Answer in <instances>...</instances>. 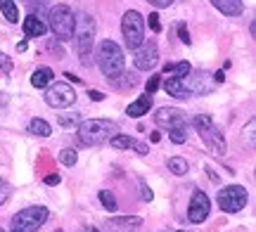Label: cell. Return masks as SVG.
<instances>
[{
    "label": "cell",
    "mask_w": 256,
    "mask_h": 232,
    "mask_svg": "<svg viewBox=\"0 0 256 232\" xmlns=\"http://www.w3.org/2000/svg\"><path fill=\"white\" fill-rule=\"evenodd\" d=\"M74 43H76V52L81 57L83 66H90L92 55V40H95V19L90 14H76L74 17Z\"/></svg>",
    "instance_id": "obj_1"
},
{
    "label": "cell",
    "mask_w": 256,
    "mask_h": 232,
    "mask_svg": "<svg viewBox=\"0 0 256 232\" xmlns=\"http://www.w3.org/2000/svg\"><path fill=\"white\" fill-rule=\"evenodd\" d=\"M119 133V123L110 119H88L78 123V138L83 145H104Z\"/></svg>",
    "instance_id": "obj_2"
},
{
    "label": "cell",
    "mask_w": 256,
    "mask_h": 232,
    "mask_svg": "<svg viewBox=\"0 0 256 232\" xmlns=\"http://www.w3.org/2000/svg\"><path fill=\"white\" fill-rule=\"evenodd\" d=\"M98 64H100L102 74L107 76V81H114L116 76L124 74V66H126L124 50L114 40H102L98 47Z\"/></svg>",
    "instance_id": "obj_3"
},
{
    "label": "cell",
    "mask_w": 256,
    "mask_h": 232,
    "mask_svg": "<svg viewBox=\"0 0 256 232\" xmlns=\"http://www.w3.org/2000/svg\"><path fill=\"white\" fill-rule=\"evenodd\" d=\"M194 128L200 133V138L204 140V145L216 154V157H223L228 152V142H226V135L216 128V123L211 121V116L206 114H197L194 116Z\"/></svg>",
    "instance_id": "obj_4"
},
{
    "label": "cell",
    "mask_w": 256,
    "mask_h": 232,
    "mask_svg": "<svg viewBox=\"0 0 256 232\" xmlns=\"http://www.w3.org/2000/svg\"><path fill=\"white\" fill-rule=\"evenodd\" d=\"M121 33H124L128 50L140 47L142 40H145V17L138 9H128L124 19H121Z\"/></svg>",
    "instance_id": "obj_5"
},
{
    "label": "cell",
    "mask_w": 256,
    "mask_h": 232,
    "mask_svg": "<svg viewBox=\"0 0 256 232\" xmlns=\"http://www.w3.org/2000/svg\"><path fill=\"white\" fill-rule=\"evenodd\" d=\"M50 218V211L46 206H28L22 209L14 218H12V232H38L40 225Z\"/></svg>",
    "instance_id": "obj_6"
},
{
    "label": "cell",
    "mask_w": 256,
    "mask_h": 232,
    "mask_svg": "<svg viewBox=\"0 0 256 232\" xmlns=\"http://www.w3.org/2000/svg\"><path fill=\"white\" fill-rule=\"evenodd\" d=\"M48 19H50V28L60 40H69L74 36V12L69 5H55L48 9Z\"/></svg>",
    "instance_id": "obj_7"
},
{
    "label": "cell",
    "mask_w": 256,
    "mask_h": 232,
    "mask_svg": "<svg viewBox=\"0 0 256 232\" xmlns=\"http://www.w3.org/2000/svg\"><path fill=\"white\" fill-rule=\"evenodd\" d=\"M216 202H218V209L223 214H240L247 206L249 195L242 185H228V187H223V190H218Z\"/></svg>",
    "instance_id": "obj_8"
},
{
    "label": "cell",
    "mask_w": 256,
    "mask_h": 232,
    "mask_svg": "<svg viewBox=\"0 0 256 232\" xmlns=\"http://www.w3.org/2000/svg\"><path fill=\"white\" fill-rule=\"evenodd\" d=\"M46 102L52 109H66L76 102V90L69 83H50L46 88Z\"/></svg>",
    "instance_id": "obj_9"
},
{
    "label": "cell",
    "mask_w": 256,
    "mask_h": 232,
    "mask_svg": "<svg viewBox=\"0 0 256 232\" xmlns=\"http://www.w3.org/2000/svg\"><path fill=\"white\" fill-rule=\"evenodd\" d=\"M133 52H136L133 64H136V69H140V71H150V69H154L156 62H159V50H156L154 40H142V45L136 47Z\"/></svg>",
    "instance_id": "obj_10"
},
{
    "label": "cell",
    "mask_w": 256,
    "mask_h": 232,
    "mask_svg": "<svg viewBox=\"0 0 256 232\" xmlns=\"http://www.w3.org/2000/svg\"><path fill=\"white\" fill-rule=\"evenodd\" d=\"M209 211H211V202H209V197H206V192L194 190L190 199V206H188V221L190 223H204L209 218Z\"/></svg>",
    "instance_id": "obj_11"
},
{
    "label": "cell",
    "mask_w": 256,
    "mask_h": 232,
    "mask_svg": "<svg viewBox=\"0 0 256 232\" xmlns=\"http://www.w3.org/2000/svg\"><path fill=\"white\" fill-rule=\"evenodd\" d=\"M154 123L159 128H180V126H188V121H185V114L180 109H176V107H162V109H156L154 114Z\"/></svg>",
    "instance_id": "obj_12"
},
{
    "label": "cell",
    "mask_w": 256,
    "mask_h": 232,
    "mask_svg": "<svg viewBox=\"0 0 256 232\" xmlns=\"http://www.w3.org/2000/svg\"><path fill=\"white\" fill-rule=\"evenodd\" d=\"M140 225H142V218H138V216H119V218L104 221L107 232H136Z\"/></svg>",
    "instance_id": "obj_13"
},
{
    "label": "cell",
    "mask_w": 256,
    "mask_h": 232,
    "mask_svg": "<svg viewBox=\"0 0 256 232\" xmlns=\"http://www.w3.org/2000/svg\"><path fill=\"white\" fill-rule=\"evenodd\" d=\"M110 142H112V147L114 149H136L140 157H145L147 152H150V147H147L145 142H138L136 138H130V135H121V133H116Z\"/></svg>",
    "instance_id": "obj_14"
},
{
    "label": "cell",
    "mask_w": 256,
    "mask_h": 232,
    "mask_svg": "<svg viewBox=\"0 0 256 232\" xmlns=\"http://www.w3.org/2000/svg\"><path fill=\"white\" fill-rule=\"evenodd\" d=\"M46 31H48V24L38 14H28L24 19V33H26V38H40L46 36Z\"/></svg>",
    "instance_id": "obj_15"
},
{
    "label": "cell",
    "mask_w": 256,
    "mask_h": 232,
    "mask_svg": "<svg viewBox=\"0 0 256 232\" xmlns=\"http://www.w3.org/2000/svg\"><path fill=\"white\" fill-rule=\"evenodd\" d=\"M150 109H152V95L145 93V95H140L136 102H130L128 104V109L126 114L128 116H133V119H140V116H145V114H150Z\"/></svg>",
    "instance_id": "obj_16"
},
{
    "label": "cell",
    "mask_w": 256,
    "mask_h": 232,
    "mask_svg": "<svg viewBox=\"0 0 256 232\" xmlns=\"http://www.w3.org/2000/svg\"><path fill=\"white\" fill-rule=\"evenodd\" d=\"M164 90L168 95H174V97H178V100H188V97H190V90H188V85H185V81L183 78H174V76H168V78H166L164 83Z\"/></svg>",
    "instance_id": "obj_17"
},
{
    "label": "cell",
    "mask_w": 256,
    "mask_h": 232,
    "mask_svg": "<svg viewBox=\"0 0 256 232\" xmlns=\"http://www.w3.org/2000/svg\"><path fill=\"white\" fill-rule=\"evenodd\" d=\"M211 5L218 9V12H223L226 17H240L244 12L242 0H211Z\"/></svg>",
    "instance_id": "obj_18"
},
{
    "label": "cell",
    "mask_w": 256,
    "mask_h": 232,
    "mask_svg": "<svg viewBox=\"0 0 256 232\" xmlns=\"http://www.w3.org/2000/svg\"><path fill=\"white\" fill-rule=\"evenodd\" d=\"M50 83H52V69L40 66V69H36V71L31 74V85H34V88H48Z\"/></svg>",
    "instance_id": "obj_19"
},
{
    "label": "cell",
    "mask_w": 256,
    "mask_h": 232,
    "mask_svg": "<svg viewBox=\"0 0 256 232\" xmlns=\"http://www.w3.org/2000/svg\"><path fill=\"white\" fill-rule=\"evenodd\" d=\"M28 133H31V135H38V138H50V135H52V128H50V123L43 119H31Z\"/></svg>",
    "instance_id": "obj_20"
},
{
    "label": "cell",
    "mask_w": 256,
    "mask_h": 232,
    "mask_svg": "<svg viewBox=\"0 0 256 232\" xmlns=\"http://www.w3.org/2000/svg\"><path fill=\"white\" fill-rule=\"evenodd\" d=\"M190 71H192V66L188 64V62H176V64L168 62V64L164 66V74H171L174 78H188Z\"/></svg>",
    "instance_id": "obj_21"
},
{
    "label": "cell",
    "mask_w": 256,
    "mask_h": 232,
    "mask_svg": "<svg viewBox=\"0 0 256 232\" xmlns=\"http://www.w3.org/2000/svg\"><path fill=\"white\" fill-rule=\"evenodd\" d=\"M0 12L5 14L10 24H17L19 19V9H17V2L14 0H0Z\"/></svg>",
    "instance_id": "obj_22"
},
{
    "label": "cell",
    "mask_w": 256,
    "mask_h": 232,
    "mask_svg": "<svg viewBox=\"0 0 256 232\" xmlns=\"http://www.w3.org/2000/svg\"><path fill=\"white\" fill-rule=\"evenodd\" d=\"M168 171L174 176H185L188 173V161L183 157H171L168 159Z\"/></svg>",
    "instance_id": "obj_23"
},
{
    "label": "cell",
    "mask_w": 256,
    "mask_h": 232,
    "mask_svg": "<svg viewBox=\"0 0 256 232\" xmlns=\"http://www.w3.org/2000/svg\"><path fill=\"white\" fill-rule=\"evenodd\" d=\"M100 202H102V206H104L107 211H112V214L116 211V199H114V195H112L110 190H102L100 192Z\"/></svg>",
    "instance_id": "obj_24"
},
{
    "label": "cell",
    "mask_w": 256,
    "mask_h": 232,
    "mask_svg": "<svg viewBox=\"0 0 256 232\" xmlns=\"http://www.w3.org/2000/svg\"><path fill=\"white\" fill-rule=\"evenodd\" d=\"M168 138L174 140L176 145H183L188 140V126H180V128H171L168 130Z\"/></svg>",
    "instance_id": "obj_25"
},
{
    "label": "cell",
    "mask_w": 256,
    "mask_h": 232,
    "mask_svg": "<svg viewBox=\"0 0 256 232\" xmlns=\"http://www.w3.org/2000/svg\"><path fill=\"white\" fill-rule=\"evenodd\" d=\"M60 161H62L64 166H74V164H76V161H78V154H76V149H62V152H60Z\"/></svg>",
    "instance_id": "obj_26"
},
{
    "label": "cell",
    "mask_w": 256,
    "mask_h": 232,
    "mask_svg": "<svg viewBox=\"0 0 256 232\" xmlns=\"http://www.w3.org/2000/svg\"><path fill=\"white\" fill-rule=\"evenodd\" d=\"M10 195H12V187H10L8 183H5V180L0 178V206H2V204H5V202H8V199H10Z\"/></svg>",
    "instance_id": "obj_27"
},
{
    "label": "cell",
    "mask_w": 256,
    "mask_h": 232,
    "mask_svg": "<svg viewBox=\"0 0 256 232\" xmlns=\"http://www.w3.org/2000/svg\"><path fill=\"white\" fill-rule=\"evenodd\" d=\"M147 24H150V28H152L154 33H159V31H162V21H159V14H156V12H152V14L147 17Z\"/></svg>",
    "instance_id": "obj_28"
},
{
    "label": "cell",
    "mask_w": 256,
    "mask_h": 232,
    "mask_svg": "<svg viewBox=\"0 0 256 232\" xmlns=\"http://www.w3.org/2000/svg\"><path fill=\"white\" fill-rule=\"evenodd\" d=\"M159 85H162V76H150V81H147V93L154 95Z\"/></svg>",
    "instance_id": "obj_29"
},
{
    "label": "cell",
    "mask_w": 256,
    "mask_h": 232,
    "mask_svg": "<svg viewBox=\"0 0 256 232\" xmlns=\"http://www.w3.org/2000/svg\"><path fill=\"white\" fill-rule=\"evenodd\" d=\"M140 197H142V202H152V199H154V195H152V190L147 187L145 180H140Z\"/></svg>",
    "instance_id": "obj_30"
},
{
    "label": "cell",
    "mask_w": 256,
    "mask_h": 232,
    "mask_svg": "<svg viewBox=\"0 0 256 232\" xmlns=\"http://www.w3.org/2000/svg\"><path fill=\"white\" fill-rule=\"evenodd\" d=\"M0 69H2L5 74H10V71H12V59H10L5 52H0Z\"/></svg>",
    "instance_id": "obj_31"
},
{
    "label": "cell",
    "mask_w": 256,
    "mask_h": 232,
    "mask_svg": "<svg viewBox=\"0 0 256 232\" xmlns=\"http://www.w3.org/2000/svg\"><path fill=\"white\" fill-rule=\"evenodd\" d=\"M178 36H180V40H183L185 45H190V43H192V38H190V33H188L185 24H180V26H178Z\"/></svg>",
    "instance_id": "obj_32"
},
{
    "label": "cell",
    "mask_w": 256,
    "mask_h": 232,
    "mask_svg": "<svg viewBox=\"0 0 256 232\" xmlns=\"http://www.w3.org/2000/svg\"><path fill=\"white\" fill-rule=\"evenodd\" d=\"M78 121H81L78 114H74V116H60V123H62V126H72V123H78Z\"/></svg>",
    "instance_id": "obj_33"
},
{
    "label": "cell",
    "mask_w": 256,
    "mask_h": 232,
    "mask_svg": "<svg viewBox=\"0 0 256 232\" xmlns=\"http://www.w3.org/2000/svg\"><path fill=\"white\" fill-rule=\"evenodd\" d=\"M28 2L36 7V14H40V12L48 7V2H50V0H28Z\"/></svg>",
    "instance_id": "obj_34"
},
{
    "label": "cell",
    "mask_w": 256,
    "mask_h": 232,
    "mask_svg": "<svg viewBox=\"0 0 256 232\" xmlns=\"http://www.w3.org/2000/svg\"><path fill=\"white\" fill-rule=\"evenodd\" d=\"M62 183V178L57 176V173H50V176H46V185H60Z\"/></svg>",
    "instance_id": "obj_35"
},
{
    "label": "cell",
    "mask_w": 256,
    "mask_h": 232,
    "mask_svg": "<svg viewBox=\"0 0 256 232\" xmlns=\"http://www.w3.org/2000/svg\"><path fill=\"white\" fill-rule=\"evenodd\" d=\"M147 2H152L154 7H171L174 5V0H147Z\"/></svg>",
    "instance_id": "obj_36"
},
{
    "label": "cell",
    "mask_w": 256,
    "mask_h": 232,
    "mask_svg": "<svg viewBox=\"0 0 256 232\" xmlns=\"http://www.w3.org/2000/svg\"><path fill=\"white\" fill-rule=\"evenodd\" d=\"M88 97H90V100H95V102H102V100H104V95H102L100 90H90V93H88Z\"/></svg>",
    "instance_id": "obj_37"
},
{
    "label": "cell",
    "mask_w": 256,
    "mask_h": 232,
    "mask_svg": "<svg viewBox=\"0 0 256 232\" xmlns=\"http://www.w3.org/2000/svg\"><path fill=\"white\" fill-rule=\"evenodd\" d=\"M214 76H216V83H220V81L226 78V74H223V71H216V74H214Z\"/></svg>",
    "instance_id": "obj_38"
},
{
    "label": "cell",
    "mask_w": 256,
    "mask_h": 232,
    "mask_svg": "<svg viewBox=\"0 0 256 232\" xmlns=\"http://www.w3.org/2000/svg\"><path fill=\"white\" fill-rule=\"evenodd\" d=\"M17 50H19V52H24V50H26V40H22V43L17 45Z\"/></svg>",
    "instance_id": "obj_39"
},
{
    "label": "cell",
    "mask_w": 256,
    "mask_h": 232,
    "mask_svg": "<svg viewBox=\"0 0 256 232\" xmlns=\"http://www.w3.org/2000/svg\"><path fill=\"white\" fill-rule=\"evenodd\" d=\"M83 232H100V230H95V228H86Z\"/></svg>",
    "instance_id": "obj_40"
},
{
    "label": "cell",
    "mask_w": 256,
    "mask_h": 232,
    "mask_svg": "<svg viewBox=\"0 0 256 232\" xmlns=\"http://www.w3.org/2000/svg\"><path fill=\"white\" fill-rule=\"evenodd\" d=\"M57 232H62V230H57Z\"/></svg>",
    "instance_id": "obj_41"
},
{
    "label": "cell",
    "mask_w": 256,
    "mask_h": 232,
    "mask_svg": "<svg viewBox=\"0 0 256 232\" xmlns=\"http://www.w3.org/2000/svg\"><path fill=\"white\" fill-rule=\"evenodd\" d=\"M178 232H183V230H178Z\"/></svg>",
    "instance_id": "obj_42"
},
{
    "label": "cell",
    "mask_w": 256,
    "mask_h": 232,
    "mask_svg": "<svg viewBox=\"0 0 256 232\" xmlns=\"http://www.w3.org/2000/svg\"><path fill=\"white\" fill-rule=\"evenodd\" d=\"M0 232H5V230H0Z\"/></svg>",
    "instance_id": "obj_43"
}]
</instances>
